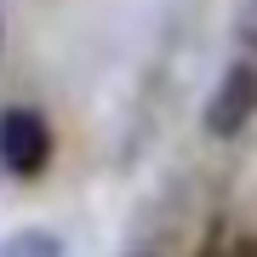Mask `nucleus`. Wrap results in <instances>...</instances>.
I'll use <instances>...</instances> for the list:
<instances>
[{"label": "nucleus", "mask_w": 257, "mask_h": 257, "mask_svg": "<svg viewBox=\"0 0 257 257\" xmlns=\"http://www.w3.org/2000/svg\"><path fill=\"white\" fill-rule=\"evenodd\" d=\"M0 166L12 177H40L52 166V126L40 109H23V103L0 109Z\"/></svg>", "instance_id": "obj_1"}, {"label": "nucleus", "mask_w": 257, "mask_h": 257, "mask_svg": "<svg viewBox=\"0 0 257 257\" xmlns=\"http://www.w3.org/2000/svg\"><path fill=\"white\" fill-rule=\"evenodd\" d=\"M0 257H63V240H57L52 229H18L0 246Z\"/></svg>", "instance_id": "obj_3"}, {"label": "nucleus", "mask_w": 257, "mask_h": 257, "mask_svg": "<svg viewBox=\"0 0 257 257\" xmlns=\"http://www.w3.org/2000/svg\"><path fill=\"white\" fill-rule=\"evenodd\" d=\"M251 120H257V63H229L206 97L200 126L206 138H240Z\"/></svg>", "instance_id": "obj_2"}, {"label": "nucleus", "mask_w": 257, "mask_h": 257, "mask_svg": "<svg viewBox=\"0 0 257 257\" xmlns=\"http://www.w3.org/2000/svg\"><path fill=\"white\" fill-rule=\"evenodd\" d=\"M229 257H257V234H234L229 240Z\"/></svg>", "instance_id": "obj_4"}]
</instances>
